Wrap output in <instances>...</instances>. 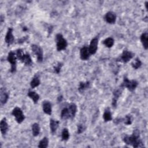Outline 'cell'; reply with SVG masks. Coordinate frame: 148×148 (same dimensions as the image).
<instances>
[{
    "label": "cell",
    "mask_w": 148,
    "mask_h": 148,
    "mask_svg": "<svg viewBox=\"0 0 148 148\" xmlns=\"http://www.w3.org/2000/svg\"><path fill=\"white\" fill-rule=\"evenodd\" d=\"M98 40L96 37L93 38L90 44V46L89 47V50L90 54H94L98 49Z\"/></svg>",
    "instance_id": "obj_11"
},
{
    "label": "cell",
    "mask_w": 148,
    "mask_h": 148,
    "mask_svg": "<svg viewBox=\"0 0 148 148\" xmlns=\"http://www.w3.org/2000/svg\"><path fill=\"white\" fill-rule=\"evenodd\" d=\"M134 56V54L133 53L125 50L123 52L120 56L117 59V61L123 62L124 63H127L133 58Z\"/></svg>",
    "instance_id": "obj_7"
},
{
    "label": "cell",
    "mask_w": 148,
    "mask_h": 148,
    "mask_svg": "<svg viewBox=\"0 0 148 148\" xmlns=\"http://www.w3.org/2000/svg\"><path fill=\"white\" fill-rule=\"evenodd\" d=\"M104 19L108 23L114 24L116 20V16L114 12H109L105 14Z\"/></svg>",
    "instance_id": "obj_13"
},
{
    "label": "cell",
    "mask_w": 148,
    "mask_h": 148,
    "mask_svg": "<svg viewBox=\"0 0 148 148\" xmlns=\"http://www.w3.org/2000/svg\"><path fill=\"white\" fill-rule=\"evenodd\" d=\"M141 41L145 49L147 50L148 48V34L147 32H143L141 36Z\"/></svg>",
    "instance_id": "obj_18"
},
{
    "label": "cell",
    "mask_w": 148,
    "mask_h": 148,
    "mask_svg": "<svg viewBox=\"0 0 148 148\" xmlns=\"http://www.w3.org/2000/svg\"><path fill=\"white\" fill-rule=\"evenodd\" d=\"M16 57L26 65H31L32 64V60L28 53L24 54L22 49H17L16 52Z\"/></svg>",
    "instance_id": "obj_2"
},
{
    "label": "cell",
    "mask_w": 148,
    "mask_h": 148,
    "mask_svg": "<svg viewBox=\"0 0 148 148\" xmlns=\"http://www.w3.org/2000/svg\"><path fill=\"white\" fill-rule=\"evenodd\" d=\"M124 122L125 124L126 125H130L132 123V119H131V116L130 115H127L124 119Z\"/></svg>",
    "instance_id": "obj_30"
},
{
    "label": "cell",
    "mask_w": 148,
    "mask_h": 148,
    "mask_svg": "<svg viewBox=\"0 0 148 148\" xmlns=\"http://www.w3.org/2000/svg\"><path fill=\"white\" fill-rule=\"evenodd\" d=\"M69 138V131L68 130L67 128H64L63 131H62V134H61V138L63 141H66L67 140H68Z\"/></svg>",
    "instance_id": "obj_29"
},
{
    "label": "cell",
    "mask_w": 148,
    "mask_h": 148,
    "mask_svg": "<svg viewBox=\"0 0 148 148\" xmlns=\"http://www.w3.org/2000/svg\"><path fill=\"white\" fill-rule=\"evenodd\" d=\"M70 119H73L77 112V106L75 104H70L68 107Z\"/></svg>",
    "instance_id": "obj_14"
},
{
    "label": "cell",
    "mask_w": 148,
    "mask_h": 148,
    "mask_svg": "<svg viewBox=\"0 0 148 148\" xmlns=\"http://www.w3.org/2000/svg\"><path fill=\"white\" fill-rule=\"evenodd\" d=\"M16 59L17 57L16 53H15L11 51L8 53L7 60L11 64V72L12 73H14L16 71Z\"/></svg>",
    "instance_id": "obj_8"
},
{
    "label": "cell",
    "mask_w": 148,
    "mask_h": 148,
    "mask_svg": "<svg viewBox=\"0 0 148 148\" xmlns=\"http://www.w3.org/2000/svg\"><path fill=\"white\" fill-rule=\"evenodd\" d=\"M56 41L57 50L58 51H61L65 50L68 45L67 42L65 39L64 38L63 36L61 34H58L56 36Z\"/></svg>",
    "instance_id": "obj_3"
},
{
    "label": "cell",
    "mask_w": 148,
    "mask_h": 148,
    "mask_svg": "<svg viewBox=\"0 0 148 148\" xmlns=\"http://www.w3.org/2000/svg\"><path fill=\"white\" fill-rule=\"evenodd\" d=\"M28 96L34 101V104H37L40 99V96L35 91H29L28 93Z\"/></svg>",
    "instance_id": "obj_20"
},
{
    "label": "cell",
    "mask_w": 148,
    "mask_h": 148,
    "mask_svg": "<svg viewBox=\"0 0 148 148\" xmlns=\"http://www.w3.org/2000/svg\"><path fill=\"white\" fill-rule=\"evenodd\" d=\"M103 118H104L105 122H106L112 120V114H111V112H110V111L109 108H107L105 109L104 114L103 115Z\"/></svg>",
    "instance_id": "obj_22"
},
{
    "label": "cell",
    "mask_w": 148,
    "mask_h": 148,
    "mask_svg": "<svg viewBox=\"0 0 148 148\" xmlns=\"http://www.w3.org/2000/svg\"><path fill=\"white\" fill-rule=\"evenodd\" d=\"M9 99V93L7 92V90L1 87L0 90V102L1 105L5 104Z\"/></svg>",
    "instance_id": "obj_9"
},
{
    "label": "cell",
    "mask_w": 148,
    "mask_h": 148,
    "mask_svg": "<svg viewBox=\"0 0 148 148\" xmlns=\"http://www.w3.org/2000/svg\"><path fill=\"white\" fill-rule=\"evenodd\" d=\"M0 128H1V133L3 135H4L7 134L9 128V126L6 118H3L1 121V123H0Z\"/></svg>",
    "instance_id": "obj_17"
},
{
    "label": "cell",
    "mask_w": 148,
    "mask_h": 148,
    "mask_svg": "<svg viewBox=\"0 0 148 148\" xmlns=\"http://www.w3.org/2000/svg\"><path fill=\"white\" fill-rule=\"evenodd\" d=\"M123 89H124L123 87L120 86V88L117 89L116 90H115L114 91V98L112 99V105L113 107H114V108L116 107L118 100L119 99V97L121 96Z\"/></svg>",
    "instance_id": "obj_10"
},
{
    "label": "cell",
    "mask_w": 148,
    "mask_h": 148,
    "mask_svg": "<svg viewBox=\"0 0 148 148\" xmlns=\"http://www.w3.org/2000/svg\"><path fill=\"white\" fill-rule=\"evenodd\" d=\"M63 100V97L62 96H60L59 97V101H61Z\"/></svg>",
    "instance_id": "obj_34"
},
{
    "label": "cell",
    "mask_w": 148,
    "mask_h": 148,
    "mask_svg": "<svg viewBox=\"0 0 148 148\" xmlns=\"http://www.w3.org/2000/svg\"><path fill=\"white\" fill-rule=\"evenodd\" d=\"M23 31H26V30H27V28L26 27H24V28H23Z\"/></svg>",
    "instance_id": "obj_36"
},
{
    "label": "cell",
    "mask_w": 148,
    "mask_h": 148,
    "mask_svg": "<svg viewBox=\"0 0 148 148\" xmlns=\"http://www.w3.org/2000/svg\"><path fill=\"white\" fill-rule=\"evenodd\" d=\"M49 140L47 137H44L39 143L38 147L40 148H46L48 146Z\"/></svg>",
    "instance_id": "obj_26"
},
{
    "label": "cell",
    "mask_w": 148,
    "mask_h": 148,
    "mask_svg": "<svg viewBox=\"0 0 148 148\" xmlns=\"http://www.w3.org/2000/svg\"><path fill=\"white\" fill-rule=\"evenodd\" d=\"M114 42H115L114 40L112 38H110V37H109V38L105 39L103 41V44L106 47L110 48H112L114 46Z\"/></svg>",
    "instance_id": "obj_24"
},
{
    "label": "cell",
    "mask_w": 148,
    "mask_h": 148,
    "mask_svg": "<svg viewBox=\"0 0 148 148\" xmlns=\"http://www.w3.org/2000/svg\"><path fill=\"white\" fill-rule=\"evenodd\" d=\"M31 50L34 54L36 56L38 61L41 63L43 61V51L42 48L36 45H32Z\"/></svg>",
    "instance_id": "obj_6"
},
{
    "label": "cell",
    "mask_w": 148,
    "mask_h": 148,
    "mask_svg": "<svg viewBox=\"0 0 148 148\" xmlns=\"http://www.w3.org/2000/svg\"><path fill=\"white\" fill-rule=\"evenodd\" d=\"M32 135L34 137H37L40 133V127L39 124L34 123L32 126Z\"/></svg>",
    "instance_id": "obj_21"
},
{
    "label": "cell",
    "mask_w": 148,
    "mask_h": 148,
    "mask_svg": "<svg viewBox=\"0 0 148 148\" xmlns=\"http://www.w3.org/2000/svg\"><path fill=\"white\" fill-rule=\"evenodd\" d=\"M90 86V82H81L79 83V86L78 87V90L81 92L82 93L86 89L89 88Z\"/></svg>",
    "instance_id": "obj_25"
},
{
    "label": "cell",
    "mask_w": 148,
    "mask_h": 148,
    "mask_svg": "<svg viewBox=\"0 0 148 148\" xmlns=\"http://www.w3.org/2000/svg\"><path fill=\"white\" fill-rule=\"evenodd\" d=\"M131 65L133 67V68H134L135 69H137L139 68H140L141 66L142 65V62L139 58H137V59H135L134 61H133Z\"/></svg>",
    "instance_id": "obj_28"
},
{
    "label": "cell",
    "mask_w": 148,
    "mask_h": 148,
    "mask_svg": "<svg viewBox=\"0 0 148 148\" xmlns=\"http://www.w3.org/2000/svg\"><path fill=\"white\" fill-rule=\"evenodd\" d=\"M40 80L39 78V77L35 75L32 79L31 83H30V85L32 89H34L35 87L38 86L40 85Z\"/></svg>",
    "instance_id": "obj_23"
},
{
    "label": "cell",
    "mask_w": 148,
    "mask_h": 148,
    "mask_svg": "<svg viewBox=\"0 0 148 148\" xmlns=\"http://www.w3.org/2000/svg\"><path fill=\"white\" fill-rule=\"evenodd\" d=\"M138 85V83L137 81L135 80H129L126 77H124L123 79V82L120 86L123 88L126 87L128 90L133 91L136 89Z\"/></svg>",
    "instance_id": "obj_4"
},
{
    "label": "cell",
    "mask_w": 148,
    "mask_h": 148,
    "mask_svg": "<svg viewBox=\"0 0 148 148\" xmlns=\"http://www.w3.org/2000/svg\"><path fill=\"white\" fill-rule=\"evenodd\" d=\"M59 126V122L54 119L50 120V128L52 134H54Z\"/></svg>",
    "instance_id": "obj_19"
},
{
    "label": "cell",
    "mask_w": 148,
    "mask_h": 148,
    "mask_svg": "<svg viewBox=\"0 0 148 148\" xmlns=\"http://www.w3.org/2000/svg\"><path fill=\"white\" fill-rule=\"evenodd\" d=\"M28 37L27 36H25V37H23V38L20 39L19 40H18V44H23L24 42H26L27 40V39H28Z\"/></svg>",
    "instance_id": "obj_33"
},
{
    "label": "cell",
    "mask_w": 148,
    "mask_h": 148,
    "mask_svg": "<svg viewBox=\"0 0 148 148\" xmlns=\"http://www.w3.org/2000/svg\"><path fill=\"white\" fill-rule=\"evenodd\" d=\"M43 110L45 114L50 115L52 114V104L48 101H44L42 104Z\"/></svg>",
    "instance_id": "obj_16"
},
{
    "label": "cell",
    "mask_w": 148,
    "mask_h": 148,
    "mask_svg": "<svg viewBox=\"0 0 148 148\" xmlns=\"http://www.w3.org/2000/svg\"><path fill=\"white\" fill-rule=\"evenodd\" d=\"M147 5H148V1H146L145 3V6H146V8L147 10Z\"/></svg>",
    "instance_id": "obj_35"
},
{
    "label": "cell",
    "mask_w": 148,
    "mask_h": 148,
    "mask_svg": "<svg viewBox=\"0 0 148 148\" xmlns=\"http://www.w3.org/2000/svg\"><path fill=\"white\" fill-rule=\"evenodd\" d=\"M90 53L89 50V48L87 46H83L80 50V56L82 60H86L89 59Z\"/></svg>",
    "instance_id": "obj_15"
},
{
    "label": "cell",
    "mask_w": 148,
    "mask_h": 148,
    "mask_svg": "<svg viewBox=\"0 0 148 148\" xmlns=\"http://www.w3.org/2000/svg\"><path fill=\"white\" fill-rule=\"evenodd\" d=\"M85 130V127L82 124H78V134H81Z\"/></svg>",
    "instance_id": "obj_32"
},
{
    "label": "cell",
    "mask_w": 148,
    "mask_h": 148,
    "mask_svg": "<svg viewBox=\"0 0 148 148\" xmlns=\"http://www.w3.org/2000/svg\"><path fill=\"white\" fill-rule=\"evenodd\" d=\"M123 141L127 145H131L135 148L143 146V142L140 139V132L139 130L137 129L134 130L133 134L131 136H124Z\"/></svg>",
    "instance_id": "obj_1"
},
{
    "label": "cell",
    "mask_w": 148,
    "mask_h": 148,
    "mask_svg": "<svg viewBox=\"0 0 148 148\" xmlns=\"http://www.w3.org/2000/svg\"><path fill=\"white\" fill-rule=\"evenodd\" d=\"M12 114L15 116L16 120L18 123H22L25 119L22 110L19 107H16L13 109Z\"/></svg>",
    "instance_id": "obj_5"
},
{
    "label": "cell",
    "mask_w": 148,
    "mask_h": 148,
    "mask_svg": "<svg viewBox=\"0 0 148 148\" xmlns=\"http://www.w3.org/2000/svg\"><path fill=\"white\" fill-rule=\"evenodd\" d=\"M5 42L8 45V46H9L12 45L14 42V36L13 35V28H9L7 31V33L5 36Z\"/></svg>",
    "instance_id": "obj_12"
},
{
    "label": "cell",
    "mask_w": 148,
    "mask_h": 148,
    "mask_svg": "<svg viewBox=\"0 0 148 148\" xmlns=\"http://www.w3.org/2000/svg\"><path fill=\"white\" fill-rule=\"evenodd\" d=\"M62 66H63V63H59L57 65L54 67V72L56 73H59L60 72V70H61V68Z\"/></svg>",
    "instance_id": "obj_31"
},
{
    "label": "cell",
    "mask_w": 148,
    "mask_h": 148,
    "mask_svg": "<svg viewBox=\"0 0 148 148\" xmlns=\"http://www.w3.org/2000/svg\"><path fill=\"white\" fill-rule=\"evenodd\" d=\"M61 118L63 119H70L69 114L68 112V108H64L61 112Z\"/></svg>",
    "instance_id": "obj_27"
}]
</instances>
